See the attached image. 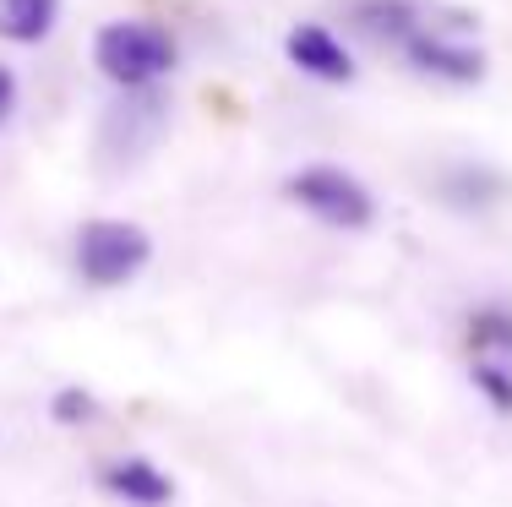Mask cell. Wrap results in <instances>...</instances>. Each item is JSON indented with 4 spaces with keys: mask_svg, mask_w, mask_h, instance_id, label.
I'll use <instances>...</instances> for the list:
<instances>
[{
    "mask_svg": "<svg viewBox=\"0 0 512 507\" xmlns=\"http://www.w3.org/2000/svg\"><path fill=\"white\" fill-rule=\"evenodd\" d=\"M99 486H104V497H115L126 507H169L175 502V480H169L153 458H137V453L109 458L99 469Z\"/></svg>",
    "mask_w": 512,
    "mask_h": 507,
    "instance_id": "obj_8",
    "label": "cell"
},
{
    "mask_svg": "<svg viewBox=\"0 0 512 507\" xmlns=\"http://www.w3.org/2000/svg\"><path fill=\"white\" fill-rule=\"evenodd\" d=\"M284 55L295 60L306 77L316 82H355V55L344 50V39H338L333 28H322V22H300V28H289V39H284Z\"/></svg>",
    "mask_w": 512,
    "mask_h": 507,
    "instance_id": "obj_7",
    "label": "cell"
},
{
    "mask_svg": "<svg viewBox=\"0 0 512 507\" xmlns=\"http://www.w3.org/2000/svg\"><path fill=\"white\" fill-rule=\"evenodd\" d=\"M153 262V240L131 219H88L77 229V273L93 289L131 284Z\"/></svg>",
    "mask_w": 512,
    "mask_h": 507,
    "instance_id": "obj_4",
    "label": "cell"
},
{
    "mask_svg": "<svg viewBox=\"0 0 512 507\" xmlns=\"http://www.w3.org/2000/svg\"><path fill=\"white\" fill-rule=\"evenodd\" d=\"M344 17H349V28H355L360 39L404 50L409 33H420L425 6L420 0H344Z\"/></svg>",
    "mask_w": 512,
    "mask_h": 507,
    "instance_id": "obj_9",
    "label": "cell"
},
{
    "mask_svg": "<svg viewBox=\"0 0 512 507\" xmlns=\"http://www.w3.org/2000/svg\"><path fill=\"white\" fill-rule=\"evenodd\" d=\"M50 420L55 426H93V420H99V398L88 388H60L50 398Z\"/></svg>",
    "mask_w": 512,
    "mask_h": 507,
    "instance_id": "obj_13",
    "label": "cell"
},
{
    "mask_svg": "<svg viewBox=\"0 0 512 507\" xmlns=\"http://www.w3.org/2000/svg\"><path fill=\"white\" fill-rule=\"evenodd\" d=\"M469 355L512 366V306H480L469 311Z\"/></svg>",
    "mask_w": 512,
    "mask_h": 507,
    "instance_id": "obj_11",
    "label": "cell"
},
{
    "mask_svg": "<svg viewBox=\"0 0 512 507\" xmlns=\"http://www.w3.org/2000/svg\"><path fill=\"white\" fill-rule=\"evenodd\" d=\"M11 110H17V77H11V66H0V126L11 120Z\"/></svg>",
    "mask_w": 512,
    "mask_h": 507,
    "instance_id": "obj_14",
    "label": "cell"
},
{
    "mask_svg": "<svg viewBox=\"0 0 512 507\" xmlns=\"http://www.w3.org/2000/svg\"><path fill=\"white\" fill-rule=\"evenodd\" d=\"M93 66H99L120 93H148L180 66V50H175V39H169V28L120 17V22H104V28L93 33Z\"/></svg>",
    "mask_w": 512,
    "mask_h": 507,
    "instance_id": "obj_1",
    "label": "cell"
},
{
    "mask_svg": "<svg viewBox=\"0 0 512 507\" xmlns=\"http://www.w3.org/2000/svg\"><path fill=\"white\" fill-rule=\"evenodd\" d=\"M474 33H480V22H474L469 11H447V17L425 11L420 33H409L398 55H404V66L414 77L474 88V82H485V50L474 44Z\"/></svg>",
    "mask_w": 512,
    "mask_h": 507,
    "instance_id": "obj_2",
    "label": "cell"
},
{
    "mask_svg": "<svg viewBox=\"0 0 512 507\" xmlns=\"http://www.w3.org/2000/svg\"><path fill=\"white\" fill-rule=\"evenodd\" d=\"M164 120H169V104H164L158 88L120 93L99 120V169H109V175L137 169L153 153V142L164 137Z\"/></svg>",
    "mask_w": 512,
    "mask_h": 507,
    "instance_id": "obj_5",
    "label": "cell"
},
{
    "mask_svg": "<svg viewBox=\"0 0 512 507\" xmlns=\"http://www.w3.org/2000/svg\"><path fill=\"white\" fill-rule=\"evenodd\" d=\"M512 197V180L496 164H474V159H453L436 169V202L458 213H491Z\"/></svg>",
    "mask_w": 512,
    "mask_h": 507,
    "instance_id": "obj_6",
    "label": "cell"
},
{
    "mask_svg": "<svg viewBox=\"0 0 512 507\" xmlns=\"http://www.w3.org/2000/svg\"><path fill=\"white\" fill-rule=\"evenodd\" d=\"M60 22V0H0V39L6 44H44Z\"/></svg>",
    "mask_w": 512,
    "mask_h": 507,
    "instance_id": "obj_10",
    "label": "cell"
},
{
    "mask_svg": "<svg viewBox=\"0 0 512 507\" xmlns=\"http://www.w3.org/2000/svg\"><path fill=\"white\" fill-rule=\"evenodd\" d=\"M284 197L295 202L300 213H311L316 224L344 229V235H360V229L376 224V197L360 175H349L344 164H306L284 180Z\"/></svg>",
    "mask_w": 512,
    "mask_h": 507,
    "instance_id": "obj_3",
    "label": "cell"
},
{
    "mask_svg": "<svg viewBox=\"0 0 512 507\" xmlns=\"http://www.w3.org/2000/svg\"><path fill=\"white\" fill-rule=\"evenodd\" d=\"M469 382L496 415H512V366H496V360H469Z\"/></svg>",
    "mask_w": 512,
    "mask_h": 507,
    "instance_id": "obj_12",
    "label": "cell"
}]
</instances>
